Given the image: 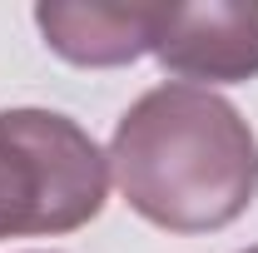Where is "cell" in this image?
I'll list each match as a JSON object with an SVG mask.
<instances>
[{
	"instance_id": "1",
	"label": "cell",
	"mask_w": 258,
	"mask_h": 253,
	"mask_svg": "<svg viewBox=\"0 0 258 253\" xmlns=\"http://www.w3.org/2000/svg\"><path fill=\"white\" fill-rule=\"evenodd\" d=\"M109 174L124 204L169 233L228 228L258 194L248 119L199 85H154L109 139Z\"/></svg>"
},
{
	"instance_id": "2",
	"label": "cell",
	"mask_w": 258,
	"mask_h": 253,
	"mask_svg": "<svg viewBox=\"0 0 258 253\" xmlns=\"http://www.w3.org/2000/svg\"><path fill=\"white\" fill-rule=\"evenodd\" d=\"M109 154L55 109H0V238L75 233L99 219Z\"/></svg>"
},
{
	"instance_id": "3",
	"label": "cell",
	"mask_w": 258,
	"mask_h": 253,
	"mask_svg": "<svg viewBox=\"0 0 258 253\" xmlns=\"http://www.w3.org/2000/svg\"><path fill=\"white\" fill-rule=\"evenodd\" d=\"M154 55L174 80L243 85L258 75V0L154 5Z\"/></svg>"
},
{
	"instance_id": "4",
	"label": "cell",
	"mask_w": 258,
	"mask_h": 253,
	"mask_svg": "<svg viewBox=\"0 0 258 253\" xmlns=\"http://www.w3.org/2000/svg\"><path fill=\"white\" fill-rule=\"evenodd\" d=\"M45 45L70 65H129L154 50V5H35Z\"/></svg>"
},
{
	"instance_id": "5",
	"label": "cell",
	"mask_w": 258,
	"mask_h": 253,
	"mask_svg": "<svg viewBox=\"0 0 258 253\" xmlns=\"http://www.w3.org/2000/svg\"><path fill=\"white\" fill-rule=\"evenodd\" d=\"M243 253H258V248H243Z\"/></svg>"
}]
</instances>
